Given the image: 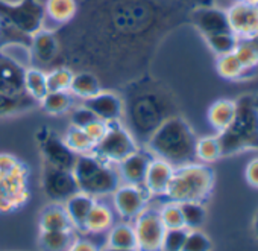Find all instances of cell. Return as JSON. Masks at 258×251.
<instances>
[{
    "label": "cell",
    "mask_w": 258,
    "mask_h": 251,
    "mask_svg": "<svg viewBox=\"0 0 258 251\" xmlns=\"http://www.w3.org/2000/svg\"><path fill=\"white\" fill-rule=\"evenodd\" d=\"M190 10L182 0H82L76 17L56 31L59 61L118 90L149 73L158 47L188 22Z\"/></svg>",
    "instance_id": "obj_1"
},
{
    "label": "cell",
    "mask_w": 258,
    "mask_h": 251,
    "mask_svg": "<svg viewBox=\"0 0 258 251\" xmlns=\"http://www.w3.org/2000/svg\"><path fill=\"white\" fill-rule=\"evenodd\" d=\"M118 93L123 101L121 123L139 146H145L160 125L178 114L176 99L170 88L149 73L127 82Z\"/></svg>",
    "instance_id": "obj_2"
},
{
    "label": "cell",
    "mask_w": 258,
    "mask_h": 251,
    "mask_svg": "<svg viewBox=\"0 0 258 251\" xmlns=\"http://www.w3.org/2000/svg\"><path fill=\"white\" fill-rule=\"evenodd\" d=\"M196 134L179 114L164 120L145 145L146 149L173 168L196 162Z\"/></svg>",
    "instance_id": "obj_3"
},
{
    "label": "cell",
    "mask_w": 258,
    "mask_h": 251,
    "mask_svg": "<svg viewBox=\"0 0 258 251\" xmlns=\"http://www.w3.org/2000/svg\"><path fill=\"white\" fill-rule=\"evenodd\" d=\"M44 4L40 0H0V46L31 44L34 34L44 28Z\"/></svg>",
    "instance_id": "obj_4"
},
{
    "label": "cell",
    "mask_w": 258,
    "mask_h": 251,
    "mask_svg": "<svg viewBox=\"0 0 258 251\" xmlns=\"http://www.w3.org/2000/svg\"><path fill=\"white\" fill-rule=\"evenodd\" d=\"M26 69L25 64L0 46V117L16 116L38 105L25 90Z\"/></svg>",
    "instance_id": "obj_5"
},
{
    "label": "cell",
    "mask_w": 258,
    "mask_h": 251,
    "mask_svg": "<svg viewBox=\"0 0 258 251\" xmlns=\"http://www.w3.org/2000/svg\"><path fill=\"white\" fill-rule=\"evenodd\" d=\"M214 172L205 163H188L175 168L170 184L164 196L169 201H199L204 203L213 192Z\"/></svg>",
    "instance_id": "obj_6"
},
{
    "label": "cell",
    "mask_w": 258,
    "mask_h": 251,
    "mask_svg": "<svg viewBox=\"0 0 258 251\" xmlns=\"http://www.w3.org/2000/svg\"><path fill=\"white\" fill-rule=\"evenodd\" d=\"M72 172L78 189L96 199L99 196L112 195V192L121 184L117 168L100 160L94 154L78 156Z\"/></svg>",
    "instance_id": "obj_7"
},
{
    "label": "cell",
    "mask_w": 258,
    "mask_h": 251,
    "mask_svg": "<svg viewBox=\"0 0 258 251\" xmlns=\"http://www.w3.org/2000/svg\"><path fill=\"white\" fill-rule=\"evenodd\" d=\"M31 196L28 166L10 154H0V213L22 209Z\"/></svg>",
    "instance_id": "obj_8"
},
{
    "label": "cell",
    "mask_w": 258,
    "mask_h": 251,
    "mask_svg": "<svg viewBox=\"0 0 258 251\" xmlns=\"http://www.w3.org/2000/svg\"><path fill=\"white\" fill-rule=\"evenodd\" d=\"M222 157L258 146V110L250 102L237 104V114L229 127L219 133Z\"/></svg>",
    "instance_id": "obj_9"
},
{
    "label": "cell",
    "mask_w": 258,
    "mask_h": 251,
    "mask_svg": "<svg viewBox=\"0 0 258 251\" xmlns=\"http://www.w3.org/2000/svg\"><path fill=\"white\" fill-rule=\"evenodd\" d=\"M139 148L140 146L133 137V134L127 131L121 120H117V122H108L105 136L94 145L91 154H94L96 157H99L106 163L118 165L121 160L136 153Z\"/></svg>",
    "instance_id": "obj_10"
},
{
    "label": "cell",
    "mask_w": 258,
    "mask_h": 251,
    "mask_svg": "<svg viewBox=\"0 0 258 251\" xmlns=\"http://www.w3.org/2000/svg\"><path fill=\"white\" fill-rule=\"evenodd\" d=\"M137 251H161L166 227L158 209L146 207L134 222Z\"/></svg>",
    "instance_id": "obj_11"
},
{
    "label": "cell",
    "mask_w": 258,
    "mask_h": 251,
    "mask_svg": "<svg viewBox=\"0 0 258 251\" xmlns=\"http://www.w3.org/2000/svg\"><path fill=\"white\" fill-rule=\"evenodd\" d=\"M37 139L40 143L44 163L59 168V169H66V171L73 169L78 156L67 146V143L64 142V137H61L52 130L44 128L37 133Z\"/></svg>",
    "instance_id": "obj_12"
},
{
    "label": "cell",
    "mask_w": 258,
    "mask_h": 251,
    "mask_svg": "<svg viewBox=\"0 0 258 251\" xmlns=\"http://www.w3.org/2000/svg\"><path fill=\"white\" fill-rule=\"evenodd\" d=\"M41 187L44 195L52 203H59V204H62L72 195L79 192L72 171L59 169L44 162H43V174H41Z\"/></svg>",
    "instance_id": "obj_13"
},
{
    "label": "cell",
    "mask_w": 258,
    "mask_h": 251,
    "mask_svg": "<svg viewBox=\"0 0 258 251\" xmlns=\"http://www.w3.org/2000/svg\"><path fill=\"white\" fill-rule=\"evenodd\" d=\"M149 192L145 186L120 184L112 192V206L123 219H136L149 203Z\"/></svg>",
    "instance_id": "obj_14"
},
{
    "label": "cell",
    "mask_w": 258,
    "mask_h": 251,
    "mask_svg": "<svg viewBox=\"0 0 258 251\" xmlns=\"http://www.w3.org/2000/svg\"><path fill=\"white\" fill-rule=\"evenodd\" d=\"M188 22L199 31V34L204 38L214 35V34L231 31L226 11L214 5H204V7L191 8L188 13Z\"/></svg>",
    "instance_id": "obj_15"
},
{
    "label": "cell",
    "mask_w": 258,
    "mask_h": 251,
    "mask_svg": "<svg viewBox=\"0 0 258 251\" xmlns=\"http://www.w3.org/2000/svg\"><path fill=\"white\" fill-rule=\"evenodd\" d=\"M229 29L238 38L258 35V7L235 2L226 10Z\"/></svg>",
    "instance_id": "obj_16"
},
{
    "label": "cell",
    "mask_w": 258,
    "mask_h": 251,
    "mask_svg": "<svg viewBox=\"0 0 258 251\" xmlns=\"http://www.w3.org/2000/svg\"><path fill=\"white\" fill-rule=\"evenodd\" d=\"M29 49H31L32 61L40 64L41 67L52 66L53 63H59L61 47H59L56 31H49L43 28L41 31L32 35Z\"/></svg>",
    "instance_id": "obj_17"
},
{
    "label": "cell",
    "mask_w": 258,
    "mask_h": 251,
    "mask_svg": "<svg viewBox=\"0 0 258 251\" xmlns=\"http://www.w3.org/2000/svg\"><path fill=\"white\" fill-rule=\"evenodd\" d=\"M88 107L99 120L103 122H117L123 116V101L118 91L115 90H100L97 94L85 99L82 102Z\"/></svg>",
    "instance_id": "obj_18"
},
{
    "label": "cell",
    "mask_w": 258,
    "mask_h": 251,
    "mask_svg": "<svg viewBox=\"0 0 258 251\" xmlns=\"http://www.w3.org/2000/svg\"><path fill=\"white\" fill-rule=\"evenodd\" d=\"M152 154L148 149L139 148L136 153L127 156L124 160H121L117 165V171L120 175L121 183L124 184H134V186H143L146 172L149 168V163L152 160Z\"/></svg>",
    "instance_id": "obj_19"
},
{
    "label": "cell",
    "mask_w": 258,
    "mask_h": 251,
    "mask_svg": "<svg viewBox=\"0 0 258 251\" xmlns=\"http://www.w3.org/2000/svg\"><path fill=\"white\" fill-rule=\"evenodd\" d=\"M173 171H175V168L170 163H167L166 160L152 157L148 172H146L145 184H143L151 196L152 195H155V196L166 195L167 187L172 180V175H173Z\"/></svg>",
    "instance_id": "obj_20"
},
{
    "label": "cell",
    "mask_w": 258,
    "mask_h": 251,
    "mask_svg": "<svg viewBox=\"0 0 258 251\" xmlns=\"http://www.w3.org/2000/svg\"><path fill=\"white\" fill-rule=\"evenodd\" d=\"M96 203V198L88 195V193H84V192H76L75 195H72L69 199H66L62 203L66 212H67V216L73 225L75 230H79V231H84V224H85V219L91 210V207L94 206Z\"/></svg>",
    "instance_id": "obj_21"
},
{
    "label": "cell",
    "mask_w": 258,
    "mask_h": 251,
    "mask_svg": "<svg viewBox=\"0 0 258 251\" xmlns=\"http://www.w3.org/2000/svg\"><path fill=\"white\" fill-rule=\"evenodd\" d=\"M78 0H46L44 14L49 22L56 25L59 29L69 25L78 14Z\"/></svg>",
    "instance_id": "obj_22"
},
{
    "label": "cell",
    "mask_w": 258,
    "mask_h": 251,
    "mask_svg": "<svg viewBox=\"0 0 258 251\" xmlns=\"http://www.w3.org/2000/svg\"><path fill=\"white\" fill-rule=\"evenodd\" d=\"M237 114V102L231 99H219L208 108V122L211 127L222 133L234 122Z\"/></svg>",
    "instance_id": "obj_23"
},
{
    "label": "cell",
    "mask_w": 258,
    "mask_h": 251,
    "mask_svg": "<svg viewBox=\"0 0 258 251\" xmlns=\"http://www.w3.org/2000/svg\"><path fill=\"white\" fill-rule=\"evenodd\" d=\"M75 230L62 204L52 203L40 213V231H59Z\"/></svg>",
    "instance_id": "obj_24"
},
{
    "label": "cell",
    "mask_w": 258,
    "mask_h": 251,
    "mask_svg": "<svg viewBox=\"0 0 258 251\" xmlns=\"http://www.w3.org/2000/svg\"><path fill=\"white\" fill-rule=\"evenodd\" d=\"M114 225V215L112 210L96 199L94 206L91 207L85 224H84V231L85 233H91V234H99V233H105L108 231L111 227Z\"/></svg>",
    "instance_id": "obj_25"
},
{
    "label": "cell",
    "mask_w": 258,
    "mask_h": 251,
    "mask_svg": "<svg viewBox=\"0 0 258 251\" xmlns=\"http://www.w3.org/2000/svg\"><path fill=\"white\" fill-rule=\"evenodd\" d=\"M102 88H103L102 82H100V79L94 73L87 72V70H78L73 75V79H72L69 91L75 97H79V99L85 101V99L97 94Z\"/></svg>",
    "instance_id": "obj_26"
},
{
    "label": "cell",
    "mask_w": 258,
    "mask_h": 251,
    "mask_svg": "<svg viewBox=\"0 0 258 251\" xmlns=\"http://www.w3.org/2000/svg\"><path fill=\"white\" fill-rule=\"evenodd\" d=\"M25 90L29 97H32L37 104L49 93L47 88V72L40 67H28L25 72Z\"/></svg>",
    "instance_id": "obj_27"
},
{
    "label": "cell",
    "mask_w": 258,
    "mask_h": 251,
    "mask_svg": "<svg viewBox=\"0 0 258 251\" xmlns=\"http://www.w3.org/2000/svg\"><path fill=\"white\" fill-rule=\"evenodd\" d=\"M108 246L124 248V249H137V239L134 225L127 222L114 224L108 230Z\"/></svg>",
    "instance_id": "obj_28"
},
{
    "label": "cell",
    "mask_w": 258,
    "mask_h": 251,
    "mask_svg": "<svg viewBox=\"0 0 258 251\" xmlns=\"http://www.w3.org/2000/svg\"><path fill=\"white\" fill-rule=\"evenodd\" d=\"M234 55L247 72L253 70L258 66V35L238 38Z\"/></svg>",
    "instance_id": "obj_29"
},
{
    "label": "cell",
    "mask_w": 258,
    "mask_h": 251,
    "mask_svg": "<svg viewBox=\"0 0 258 251\" xmlns=\"http://www.w3.org/2000/svg\"><path fill=\"white\" fill-rule=\"evenodd\" d=\"M73 97L70 91H49L40 101V105L47 114L61 116L73 108Z\"/></svg>",
    "instance_id": "obj_30"
},
{
    "label": "cell",
    "mask_w": 258,
    "mask_h": 251,
    "mask_svg": "<svg viewBox=\"0 0 258 251\" xmlns=\"http://www.w3.org/2000/svg\"><path fill=\"white\" fill-rule=\"evenodd\" d=\"M73 240V230L40 233V243L44 251H67Z\"/></svg>",
    "instance_id": "obj_31"
},
{
    "label": "cell",
    "mask_w": 258,
    "mask_h": 251,
    "mask_svg": "<svg viewBox=\"0 0 258 251\" xmlns=\"http://www.w3.org/2000/svg\"><path fill=\"white\" fill-rule=\"evenodd\" d=\"M179 207H181V212H182L184 227L187 230H198L205 224L207 209H205L204 203L184 201V203H179Z\"/></svg>",
    "instance_id": "obj_32"
},
{
    "label": "cell",
    "mask_w": 258,
    "mask_h": 251,
    "mask_svg": "<svg viewBox=\"0 0 258 251\" xmlns=\"http://www.w3.org/2000/svg\"><path fill=\"white\" fill-rule=\"evenodd\" d=\"M222 157V145L219 136H205L196 140V160L201 163H213Z\"/></svg>",
    "instance_id": "obj_33"
},
{
    "label": "cell",
    "mask_w": 258,
    "mask_h": 251,
    "mask_svg": "<svg viewBox=\"0 0 258 251\" xmlns=\"http://www.w3.org/2000/svg\"><path fill=\"white\" fill-rule=\"evenodd\" d=\"M216 70H217V73H219L223 79H228V81L241 79V78L246 75V72H247V70L241 66V63L238 61V58L234 55V52L217 57Z\"/></svg>",
    "instance_id": "obj_34"
},
{
    "label": "cell",
    "mask_w": 258,
    "mask_h": 251,
    "mask_svg": "<svg viewBox=\"0 0 258 251\" xmlns=\"http://www.w3.org/2000/svg\"><path fill=\"white\" fill-rule=\"evenodd\" d=\"M64 142L67 143V146L76 156L91 154L93 149H94V143L90 140V137L87 136L84 128L72 127V125H70V128L67 130V133L64 134Z\"/></svg>",
    "instance_id": "obj_35"
},
{
    "label": "cell",
    "mask_w": 258,
    "mask_h": 251,
    "mask_svg": "<svg viewBox=\"0 0 258 251\" xmlns=\"http://www.w3.org/2000/svg\"><path fill=\"white\" fill-rule=\"evenodd\" d=\"M238 37L234 35L231 31L228 32H220V34H214L210 37H205V43L208 44V47L217 55H226L234 52L235 46H237Z\"/></svg>",
    "instance_id": "obj_36"
},
{
    "label": "cell",
    "mask_w": 258,
    "mask_h": 251,
    "mask_svg": "<svg viewBox=\"0 0 258 251\" xmlns=\"http://www.w3.org/2000/svg\"><path fill=\"white\" fill-rule=\"evenodd\" d=\"M75 72L67 66L53 67L47 72V88L49 91H69Z\"/></svg>",
    "instance_id": "obj_37"
},
{
    "label": "cell",
    "mask_w": 258,
    "mask_h": 251,
    "mask_svg": "<svg viewBox=\"0 0 258 251\" xmlns=\"http://www.w3.org/2000/svg\"><path fill=\"white\" fill-rule=\"evenodd\" d=\"M158 212H160V218H161L166 230H170V228H185L179 203L167 201L166 204L161 206V209H158Z\"/></svg>",
    "instance_id": "obj_38"
},
{
    "label": "cell",
    "mask_w": 258,
    "mask_h": 251,
    "mask_svg": "<svg viewBox=\"0 0 258 251\" xmlns=\"http://www.w3.org/2000/svg\"><path fill=\"white\" fill-rule=\"evenodd\" d=\"M213 242L211 239L201 230H188L182 249L181 251H211Z\"/></svg>",
    "instance_id": "obj_39"
},
{
    "label": "cell",
    "mask_w": 258,
    "mask_h": 251,
    "mask_svg": "<svg viewBox=\"0 0 258 251\" xmlns=\"http://www.w3.org/2000/svg\"><path fill=\"white\" fill-rule=\"evenodd\" d=\"M187 233H188L187 228H170V230H166L164 239H163V245H161V251H181Z\"/></svg>",
    "instance_id": "obj_40"
},
{
    "label": "cell",
    "mask_w": 258,
    "mask_h": 251,
    "mask_svg": "<svg viewBox=\"0 0 258 251\" xmlns=\"http://www.w3.org/2000/svg\"><path fill=\"white\" fill-rule=\"evenodd\" d=\"M97 117L94 116V113L85 107L84 104L73 107L70 110V122H72V127H78V128H85L88 123H91L93 120H96Z\"/></svg>",
    "instance_id": "obj_41"
},
{
    "label": "cell",
    "mask_w": 258,
    "mask_h": 251,
    "mask_svg": "<svg viewBox=\"0 0 258 251\" xmlns=\"http://www.w3.org/2000/svg\"><path fill=\"white\" fill-rule=\"evenodd\" d=\"M106 128H108V123H106V122L96 119V120H93L91 123L87 125V127L84 128V131L87 133V136L90 137V140L96 145V143L105 136Z\"/></svg>",
    "instance_id": "obj_42"
},
{
    "label": "cell",
    "mask_w": 258,
    "mask_h": 251,
    "mask_svg": "<svg viewBox=\"0 0 258 251\" xmlns=\"http://www.w3.org/2000/svg\"><path fill=\"white\" fill-rule=\"evenodd\" d=\"M244 175H246V181L252 187H258V159H253L247 163Z\"/></svg>",
    "instance_id": "obj_43"
},
{
    "label": "cell",
    "mask_w": 258,
    "mask_h": 251,
    "mask_svg": "<svg viewBox=\"0 0 258 251\" xmlns=\"http://www.w3.org/2000/svg\"><path fill=\"white\" fill-rule=\"evenodd\" d=\"M67 251H100V249L87 239H75Z\"/></svg>",
    "instance_id": "obj_44"
},
{
    "label": "cell",
    "mask_w": 258,
    "mask_h": 251,
    "mask_svg": "<svg viewBox=\"0 0 258 251\" xmlns=\"http://www.w3.org/2000/svg\"><path fill=\"white\" fill-rule=\"evenodd\" d=\"M190 8L195 7H204V5H213V0H182Z\"/></svg>",
    "instance_id": "obj_45"
},
{
    "label": "cell",
    "mask_w": 258,
    "mask_h": 251,
    "mask_svg": "<svg viewBox=\"0 0 258 251\" xmlns=\"http://www.w3.org/2000/svg\"><path fill=\"white\" fill-rule=\"evenodd\" d=\"M102 251H137V249H124V248H114V246H105Z\"/></svg>",
    "instance_id": "obj_46"
},
{
    "label": "cell",
    "mask_w": 258,
    "mask_h": 251,
    "mask_svg": "<svg viewBox=\"0 0 258 251\" xmlns=\"http://www.w3.org/2000/svg\"><path fill=\"white\" fill-rule=\"evenodd\" d=\"M253 231H255V234H256V237H258V212H256L255 216H253Z\"/></svg>",
    "instance_id": "obj_47"
},
{
    "label": "cell",
    "mask_w": 258,
    "mask_h": 251,
    "mask_svg": "<svg viewBox=\"0 0 258 251\" xmlns=\"http://www.w3.org/2000/svg\"><path fill=\"white\" fill-rule=\"evenodd\" d=\"M235 2H243L247 5H256L258 7V0H235Z\"/></svg>",
    "instance_id": "obj_48"
}]
</instances>
